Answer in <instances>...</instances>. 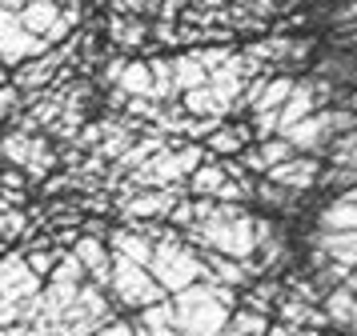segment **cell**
<instances>
[{
    "label": "cell",
    "instance_id": "obj_9",
    "mask_svg": "<svg viewBox=\"0 0 357 336\" xmlns=\"http://www.w3.org/2000/svg\"><path fill=\"white\" fill-rule=\"evenodd\" d=\"M229 180H233V176L225 173V160L209 157L193 176H189L185 189H189V196H197V200H221V192L229 189Z\"/></svg>",
    "mask_w": 357,
    "mask_h": 336
},
{
    "label": "cell",
    "instance_id": "obj_12",
    "mask_svg": "<svg viewBox=\"0 0 357 336\" xmlns=\"http://www.w3.org/2000/svg\"><path fill=\"white\" fill-rule=\"evenodd\" d=\"M293 93H297V80H293L289 72H273V77H265L257 104H253V116H257V112H281Z\"/></svg>",
    "mask_w": 357,
    "mask_h": 336
},
{
    "label": "cell",
    "instance_id": "obj_4",
    "mask_svg": "<svg viewBox=\"0 0 357 336\" xmlns=\"http://www.w3.org/2000/svg\"><path fill=\"white\" fill-rule=\"evenodd\" d=\"M45 52H52L45 36H33V32L20 24V16H13L8 8H0V64H4V68L17 72L20 64L36 61V56H45Z\"/></svg>",
    "mask_w": 357,
    "mask_h": 336
},
{
    "label": "cell",
    "instance_id": "obj_10",
    "mask_svg": "<svg viewBox=\"0 0 357 336\" xmlns=\"http://www.w3.org/2000/svg\"><path fill=\"white\" fill-rule=\"evenodd\" d=\"M181 104H185V112H189V116H201V120H209V116H221V120H225L229 112H237L225 96L213 88V84L197 88V93H185V96H181Z\"/></svg>",
    "mask_w": 357,
    "mask_h": 336
},
{
    "label": "cell",
    "instance_id": "obj_8",
    "mask_svg": "<svg viewBox=\"0 0 357 336\" xmlns=\"http://www.w3.org/2000/svg\"><path fill=\"white\" fill-rule=\"evenodd\" d=\"M109 248H113V256H125V260L141 264V269H153V256H157V244L149 237H141V232L125 228V224H116L109 232Z\"/></svg>",
    "mask_w": 357,
    "mask_h": 336
},
{
    "label": "cell",
    "instance_id": "obj_19",
    "mask_svg": "<svg viewBox=\"0 0 357 336\" xmlns=\"http://www.w3.org/2000/svg\"><path fill=\"white\" fill-rule=\"evenodd\" d=\"M261 160H265V168H277V164H285V160H293L297 152H293V144L285 141V136H273V141H261Z\"/></svg>",
    "mask_w": 357,
    "mask_h": 336
},
{
    "label": "cell",
    "instance_id": "obj_21",
    "mask_svg": "<svg viewBox=\"0 0 357 336\" xmlns=\"http://www.w3.org/2000/svg\"><path fill=\"white\" fill-rule=\"evenodd\" d=\"M13 112H24V93H20L17 84L0 88V120H8Z\"/></svg>",
    "mask_w": 357,
    "mask_h": 336
},
{
    "label": "cell",
    "instance_id": "obj_11",
    "mask_svg": "<svg viewBox=\"0 0 357 336\" xmlns=\"http://www.w3.org/2000/svg\"><path fill=\"white\" fill-rule=\"evenodd\" d=\"M116 88L129 96H145V100H157V77H153V64L149 61H129L125 64V72L116 80Z\"/></svg>",
    "mask_w": 357,
    "mask_h": 336
},
{
    "label": "cell",
    "instance_id": "obj_23",
    "mask_svg": "<svg viewBox=\"0 0 357 336\" xmlns=\"http://www.w3.org/2000/svg\"><path fill=\"white\" fill-rule=\"evenodd\" d=\"M29 4H33V0H0V8H8L13 16H20L24 8H29Z\"/></svg>",
    "mask_w": 357,
    "mask_h": 336
},
{
    "label": "cell",
    "instance_id": "obj_7",
    "mask_svg": "<svg viewBox=\"0 0 357 336\" xmlns=\"http://www.w3.org/2000/svg\"><path fill=\"white\" fill-rule=\"evenodd\" d=\"M285 141L293 144L297 157H317V152H329V144H333V128H329V120H325V112H317V116L301 120L297 128H289Z\"/></svg>",
    "mask_w": 357,
    "mask_h": 336
},
{
    "label": "cell",
    "instance_id": "obj_17",
    "mask_svg": "<svg viewBox=\"0 0 357 336\" xmlns=\"http://www.w3.org/2000/svg\"><path fill=\"white\" fill-rule=\"evenodd\" d=\"M49 285H73V288L89 285V269L81 264V256L73 253V248L61 253V264H56V272L49 276Z\"/></svg>",
    "mask_w": 357,
    "mask_h": 336
},
{
    "label": "cell",
    "instance_id": "obj_6",
    "mask_svg": "<svg viewBox=\"0 0 357 336\" xmlns=\"http://www.w3.org/2000/svg\"><path fill=\"white\" fill-rule=\"evenodd\" d=\"M321 176H325V168H321L317 157H293V160H285V164L269 168L265 180H273V184H281V189L305 196L309 189H321Z\"/></svg>",
    "mask_w": 357,
    "mask_h": 336
},
{
    "label": "cell",
    "instance_id": "obj_13",
    "mask_svg": "<svg viewBox=\"0 0 357 336\" xmlns=\"http://www.w3.org/2000/svg\"><path fill=\"white\" fill-rule=\"evenodd\" d=\"M173 84H177V96L197 93V88L209 84V68L197 61L193 52H177V56H173Z\"/></svg>",
    "mask_w": 357,
    "mask_h": 336
},
{
    "label": "cell",
    "instance_id": "obj_14",
    "mask_svg": "<svg viewBox=\"0 0 357 336\" xmlns=\"http://www.w3.org/2000/svg\"><path fill=\"white\" fill-rule=\"evenodd\" d=\"M317 228L321 232H357V200L349 196H333L325 212L317 216Z\"/></svg>",
    "mask_w": 357,
    "mask_h": 336
},
{
    "label": "cell",
    "instance_id": "obj_20",
    "mask_svg": "<svg viewBox=\"0 0 357 336\" xmlns=\"http://www.w3.org/2000/svg\"><path fill=\"white\" fill-rule=\"evenodd\" d=\"M193 56H197V61H201V64H205L209 72H217V68H225V64L233 61L237 52H229V48H197Z\"/></svg>",
    "mask_w": 357,
    "mask_h": 336
},
{
    "label": "cell",
    "instance_id": "obj_25",
    "mask_svg": "<svg viewBox=\"0 0 357 336\" xmlns=\"http://www.w3.org/2000/svg\"><path fill=\"white\" fill-rule=\"evenodd\" d=\"M8 84H13V68H4V64H0V88H8Z\"/></svg>",
    "mask_w": 357,
    "mask_h": 336
},
{
    "label": "cell",
    "instance_id": "obj_3",
    "mask_svg": "<svg viewBox=\"0 0 357 336\" xmlns=\"http://www.w3.org/2000/svg\"><path fill=\"white\" fill-rule=\"evenodd\" d=\"M185 196H189L185 189H125L116 196V212L125 216V224H137V221L169 224L173 208H177Z\"/></svg>",
    "mask_w": 357,
    "mask_h": 336
},
{
    "label": "cell",
    "instance_id": "obj_5",
    "mask_svg": "<svg viewBox=\"0 0 357 336\" xmlns=\"http://www.w3.org/2000/svg\"><path fill=\"white\" fill-rule=\"evenodd\" d=\"M40 292H45V280L29 269V260H24L20 248L0 260V296L8 304H24L33 296H40Z\"/></svg>",
    "mask_w": 357,
    "mask_h": 336
},
{
    "label": "cell",
    "instance_id": "obj_15",
    "mask_svg": "<svg viewBox=\"0 0 357 336\" xmlns=\"http://www.w3.org/2000/svg\"><path fill=\"white\" fill-rule=\"evenodd\" d=\"M61 16H65V4H56V0H33V4L20 13V24L33 32V36H49V32L61 24Z\"/></svg>",
    "mask_w": 357,
    "mask_h": 336
},
{
    "label": "cell",
    "instance_id": "obj_18",
    "mask_svg": "<svg viewBox=\"0 0 357 336\" xmlns=\"http://www.w3.org/2000/svg\"><path fill=\"white\" fill-rule=\"evenodd\" d=\"M329 168H357V132H341L329 144Z\"/></svg>",
    "mask_w": 357,
    "mask_h": 336
},
{
    "label": "cell",
    "instance_id": "obj_2",
    "mask_svg": "<svg viewBox=\"0 0 357 336\" xmlns=\"http://www.w3.org/2000/svg\"><path fill=\"white\" fill-rule=\"evenodd\" d=\"M109 292H113L116 308H125V312H145V308H153V304L169 301V292L157 285V276H153L149 269H141V264L125 260V256H116L113 288H109Z\"/></svg>",
    "mask_w": 357,
    "mask_h": 336
},
{
    "label": "cell",
    "instance_id": "obj_22",
    "mask_svg": "<svg viewBox=\"0 0 357 336\" xmlns=\"http://www.w3.org/2000/svg\"><path fill=\"white\" fill-rule=\"evenodd\" d=\"M237 160H241L249 173H269V168H265V160H261V148H257V144H249V148H245Z\"/></svg>",
    "mask_w": 357,
    "mask_h": 336
},
{
    "label": "cell",
    "instance_id": "obj_24",
    "mask_svg": "<svg viewBox=\"0 0 357 336\" xmlns=\"http://www.w3.org/2000/svg\"><path fill=\"white\" fill-rule=\"evenodd\" d=\"M337 16H341V20H349V24H357V0H349V4H345Z\"/></svg>",
    "mask_w": 357,
    "mask_h": 336
},
{
    "label": "cell",
    "instance_id": "obj_16",
    "mask_svg": "<svg viewBox=\"0 0 357 336\" xmlns=\"http://www.w3.org/2000/svg\"><path fill=\"white\" fill-rule=\"evenodd\" d=\"M153 36V29H149L145 20H132V16H113L109 20V40H113V48H141Z\"/></svg>",
    "mask_w": 357,
    "mask_h": 336
},
{
    "label": "cell",
    "instance_id": "obj_1",
    "mask_svg": "<svg viewBox=\"0 0 357 336\" xmlns=\"http://www.w3.org/2000/svg\"><path fill=\"white\" fill-rule=\"evenodd\" d=\"M149 272L157 276V285H161L169 296H177V292L201 285V280L209 276L205 256L197 253L193 244H185V237H181V240H161V244H157V256H153V269H149Z\"/></svg>",
    "mask_w": 357,
    "mask_h": 336
}]
</instances>
